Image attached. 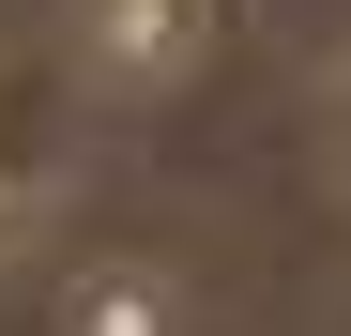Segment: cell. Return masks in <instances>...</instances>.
<instances>
[{
	"label": "cell",
	"mask_w": 351,
	"mask_h": 336,
	"mask_svg": "<svg viewBox=\"0 0 351 336\" xmlns=\"http://www.w3.org/2000/svg\"><path fill=\"white\" fill-rule=\"evenodd\" d=\"M46 336H199V291H184L168 260L107 245V260H77L62 291H46Z\"/></svg>",
	"instance_id": "cell-1"
}]
</instances>
